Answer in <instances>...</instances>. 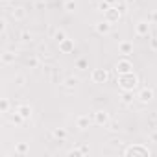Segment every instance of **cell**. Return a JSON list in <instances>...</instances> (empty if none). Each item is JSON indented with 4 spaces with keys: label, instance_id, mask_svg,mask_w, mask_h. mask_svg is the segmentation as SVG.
I'll use <instances>...</instances> for the list:
<instances>
[{
    "label": "cell",
    "instance_id": "obj_1",
    "mask_svg": "<svg viewBox=\"0 0 157 157\" xmlns=\"http://www.w3.org/2000/svg\"><path fill=\"white\" fill-rule=\"evenodd\" d=\"M139 80H137V76L133 72H126V74H118V85L124 89V91H133L137 87Z\"/></svg>",
    "mask_w": 157,
    "mask_h": 157
},
{
    "label": "cell",
    "instance_id": "obj_2",
    "mask_svg": "<svg viewBox=\"0 0 157 157\" xmlns=\"http://www.w3.org/2000/svg\"><path fill=\"white\" fill-rule=\"evenodd\" d=\"M135 153H139V155H150L151 151L148 148H144V146H129V148L124 150V155H135Z\"/></svg>",
    "mask_w": 157,
    "mask_h": 157
},
{
    "label": "cell",
    "instance_id": "obj_3",
    "mask_svg": "<svg viewBox=\"0 0 157 157\" xmlns=\"http://www.w3.org/2000/svg\"><path fill=\"white\" fill-rule=\"evenodd\" d=\"M107 78H109V74H107V70H104V68H96V70L93 72V82H94V83H104Z\"/></svg>",
    "mask_w": 157,
    "mask_h": 157
},
{
    "label": "cell",
    "instance_id": "obj_4",
    "mask_svg": "<svg viewBox=\"0 0 157 157\" xmlns=\"http://www.w3.org/2000/svg\"><path fill=\"white\" fill-rule=\"evenodd\" d=\"M117 72H118V74L131 72V63H129V59H120V61L117 63Z\"/></svg>",
    "mask_w": 157,
    "mask_h": 157
},
{
    "label": "cell",
    "instance_id": "obj_5",
    "mask_svg": "<svg viewBox=\"0 0 157 157\" xmlns=\"http://www.w3.org/2000/svg\"><path fill=\"white\" fill-rule=\"evenodd\" d=\"M120 15H122V13H120L117 8H109V10L105 11V19H107L109 22H115V21H118V19H120Z\"/></svg>",
    "mask_w": 157,
    "mask_h": 157
},
{
    "label": "cell",
    "instance_id": "obj_6",
    "mask_svg": "<svg viewBox=\"0 0 157 157\" xmlns=\"http://www.w3.org/2000/svg\"><path fill=\"white\" fill-rule=\"evenodd\" d=\"M135 32H137V35H148V32H150V22H144V21L137 22Z\"/></svg>",
    "mask_w": 157,
    "mask_h": 157
},
{
    "label": "cell",
    "instance_id": "obj_7",
    "mask_svg": "<svg viewBox=\"0 0 157 157\" xmlns=\"http://www.w3.org/2000/svg\"><path fill=\"white\" fill-rule=\"evenodd\" d=\"M59 48H61V52L68 54L70 50H74V43H72L70 39H65V41H61V43H59Z\"/></svg>",
    "mask_w": 157,
    "mask_h": 157
},
{
    "label": "cell",
    "instance_id": "obj_8",
    "mask_svg": "<svg viewBox=\"0 0 157 157\" xmlns=\"http://www.w3.org/2000/svg\"><path fill=\"white\" fill-rule=\"evenodd\" d=\"M118 50H120V54H124V56L128 57V56L133 52V44H131V43H120V44H118Z\"/></svg>",
    "mask_w": 157,
    "mask_h": 157
},
{
    "label": "cell",
    "instance_id": "obj_9",
    "mask_svg": "<svg viewBox=\"0 0 157 157\" xmlns=\"http://www.w3.org/2000/svg\"><path fill=\"white\" fill-rule=\"evenodd\" d=\"M151 98H153V91L151 89H142L140 94H139V100L140 102H150Z\"/></svg>",
    "mask_w": 157,
    "mask_h": 157
},
{
    "label": "cell",
    "instance_id": "obj_10",
    "mask_svg": "<svg viewBox=\"0 0 157 157\" xmlns=\"http://www.w3.org/2000/svg\"><path fill=\"white\" fill-rule=\"evenodd\" d=\"M107 120H109L107 113H104V111L94 113V122H96V124H107Z\"/></svg>",
    "mask_w": 157,
    "mask_h": 157
},
{
    "label": "cell",
    "instance_id": "obj_11",
    "mask_svg": "<svg viewBox=\"0 0 157 157\" xmlns=\"http://www.w3.org/2000/svg\"><path fill=\"white\" fill-rule=\"evenodd\" d=\"M17 113H19L22 118H28V117L32 115V107H30V105H21V107L17 109Z\"/></svg>",
    "mask_w": 157,
    "mask_h": 157
},
{
    "label": "cell",
    "instance_id": "obj_12",
    "mask_svg": "<svg viewBox=\"0 0 157 157\" xmlns=\"http://www.w3.org/2000/svg\"><path fill=\"white\" fill-rule=\"evenodd\" d=\"M96 30H98L100 33H107V32L111 30V22H109V21H105V22H98Z\"/></svg>",
    "mask_w": 157,
    "mask_h": 157
},
{
    "label": "cell",
    "instance_id": "obj_13",
    "mask_svg": "<svg viewBox=\"0 0 157 157\" xmlns=\"http://www.w3.org/2000/svg\"><path fill=\"white\" fill-rule=\"evenodd\" d=\"M78 128H80V129L89 128V117H80V118H78Z\"/></svg>",
    "mask_w": 157,
    "mask_h": 157
},
{
    "label": "cell",
    "instance_id": "obj_14",
    "mask_svg": "<svg viewBox=\"0 0 157 157\" xmlns=\"http://www.w3.org/2000/svg\"><path fill=\"white\" fill-rule=\"evenodd\" d=\"M54 37H56V41H57V43H61V41H65V39H67V35H65V32H63V30H57Z\"/></svg>",
    "mask_w": 157,
    "mask_h": 157
},
{
    "label": "cell",
    "instance_id": "obj_15",
    "mask_svg": "<svg viewBox=\"0 0 157 157\" xmlns=\"http://www.w3.org/2000/svg\"><path fill=\"white\" fill-rule=\"evenodd\" d=\"M54 137H57V139H65V137H67V131H65V129H54Z\"/></svg>",
    "mask_w": 157,
    "mask_h": 157
},
{
    "label": "cell",
    "instance_id": "obj_16",
    "mask_svg": "<svg viewBox=\"0 0 157 157\" xmlns=\"http://www.w3.org/2000/svg\"><path fill=\"white\" fill-rule=\"evenodd\" d=\"M13 59H15V56H11L10 52H6V54H4V63H11Z\"/></svg>",
    "mask_w": 157,
    "mask_h": 157
},
{
    "label": "cell",
    "instance_id": "obj_17",
    "mask_svg": "<svg viewBox=\"0 0 157 157\" xmlns=\"http://www.w3.org/2000/svg\"><path fill=\"white\" fill-rule=\"evenodd\" d=\"M65 8H67V10H68V11H72V10H74V8H76V4H74V0H68V2H67V4H65Z\"/></svg>",
    "mask_w": 157,
    "mask_h": 157
},
{
    "label": "cell",
    "instance_id": "obj_18",
    "mask_svg": "<svg viewBox=\"0 0 157 157\" xmlns=\"http://www.w3.org/2000/svg\"><path fill=\"white\" fill-rule=\"evenodd\" d=\"M76 65H78V68H82V70H83V68L87 67V61H85V59H80V61L76 63Z\"/></svg>",
    "mask_w": 157,
    "mask_h": 157
},
{
    "label": "cell",
    "instance_id": "obj_19",
    "mask_svg": "<svg viewBox=\"0 0 157 157\" xmlns=\"http://www.w3.org/2000/svg\"><path fill=\"white\" fill-rule=\"evenodd\" d=\"M26 150H28V146H26V144H19V146H17V151H19V153H24Z\"/></svg>",
    "mask_w": 157,
    "mask_h": 157
},
{
    "label": "cell",
    "instance_id": "obj_20",
    "mask_svg": "<svg viewBox=\"0 0 157 157\" xmlns=\"http://www.w3.org/2000/svg\"><path fill=\"white\" fill-rule=\"evenodd\" d=\"M100 10H102V11L105 13V11L109 10V4H107V2H102V4H100Z\"/></svg>",
    "mask_w": 157,
    "mask_h": 157
},
{
    "label": "cell",
    "instance_id": "obj_21",
    "mask_svg": "<svg viewBox=\"0 0 157 157\" xmlns=\"http://www.w3.org/2000/svg\"><path fill=\"white\" fill-rule=\"evenodd\" d=\"M76 83H78V82H76V80H72V78H68V80H67V85H68V87H74Z\"/></svg>",
    "mask_w": 157,
    "mask_h": 157
},
{
    "label": "cell",
    "instance_id": "obj_22",
    "mask_svg": "<svg viewBox=\"0 0 157 157\" xmlns=\"http://www.w3.org/2000/svg\"><path fill=\"white\" fill-rule=\"evenodd\" d=\"M28 65H30V67H37V59H35V57L28 59Z\"/></svg>",
    "mask_w": 157,
    "mask_h": 157
},
{
    "label": "cell",
    "instance_id": "obj_23",
    "mask_svg": "<svg viewBox=\"0 0 157 157\" xmlns=\"http://www.w3.org/2000/svg\"><path fill=\"white\" fill-rule=\"evenodd\" d=\"M22 41H30V33L28 32H22Z\"/></svg>",
    "mask_w": 157,
    "mask_h": 157
},
{
    "label": "cell",
    "instance_id": "obj_24",
    "mask_svg": "<svg viewBox=\"0 0 157 157\" xmlns=\"http://www.w3.org/2000/svg\"><path fill=\"white\" fill-rule=\"evenodd\" d=\"M117 10H118L120 13H124V11H126V6H124V4H120V6H117Z\"/></svg>",
    "mask_w": 157,
    "mask_h": 157
},
{
    "label": "cell",
    "instance_id": "obj_25",
    "mask_svg": "<svg viewBox=\"0 0 157 157\" xmlns=\"http://www.w3.org/2000/svg\"><path fill=\"white\" fill-rule=\"evenodd\" d=\"M150 139H151L153 142H157V131H155V133H151V135H150Z\"/></svg>",
    "mask_w": 157,
    "mask_h": 157
},
{
    "label": "cell",
    "instance_id": "obj_26",
    "mask_svg": "<svg viewBox=\"0 0 157 157\" xmlns=\"http://www.w3.org/2000/svg\"><path fill=\"white\" fill-rule=\"evenodd\" d=\"M124 102H126V104L131 102V96H129V94H124Z\"/></svg>",
    "mask_w": 157,
    "mask_h": 157
},
{
    "label": "cell",
    "instance_id": "obj_27",
    "mask_svg": "<svg viewBox=\"0 0 157 157\" xmlns=\"http://www.w3.org/2000/svg\"><path fill=\"white\" fill-rule=\"evenodd\" d=\"M6 109H8V102L4 100V102H2V111H6Z\"/></svg>",
    "mask_w": 157,
    "mask_h": 157
}]
</instances>
